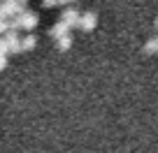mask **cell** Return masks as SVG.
Listing matches in <instances>:
<instances>
[{"instance_id": "obj_3", "label": "cell", "mask_w": 158, "mask_h": 153, "mask_svg": "<svg viewBox=\"0 0 158 153\" xmlns=\"http://www.w3.org/2000/svg\"><path fill=\"white\" fill-rule=\"evenodd\" d=\"M68 33H70V28L63 23V21H56V23L51 26V30H49V35L54 40H58V37H63V35H68Z\"/></svg>"}, {"instance_id": "obj_1", "label": "cell", "mask_w": 158, "mask_h": 153, "mask_svg": "<svg viewBox=\"0 0 158 153\" xmlns=\"http://www.w3.org/2000/svg\"><path fill=\"white\" fill-rule=\"evenodd\" d=\"M60 21H63L68 28H79V12H77V7H65L63 10V14H60Z\"/></svg>"}, {"instance_id": "obj_6", "label": "cell", "mask_w": 158, "mask_h": 153, "mask_svg": "<svg viewBox=\"0 0 158 153\" xmlns=\"http://www.w3.org/2000/svg\"><path fill=\"white\" fill-rule=\"evenodd\" d=\"M144 51H147V54H156V51H158V35L149 37V42L144 44Z\"/></svg>"}, {"instance_id": "obj_10", "label": "cell", "mask_w": 158, "mask_h": 153, "mask_svg": "<svg viewBox=\"0 0 158 153\" xmlns=\"http://www.w3.org/2000/svg\"><path fill=\"white\" fill-rule=\"evenodd\" d=\"M7 67V56H0V70Z\"/></svg>"}, {"instance_id": "obj_4", "label": "cell", "mask_w": 158, "mask_h": 153, "mask_svg": "<svg viewBox=\"0 0 158 153\" xmlns=\"http://www.w3.org/2000/svg\"><path fill=\"white\" fill-rule=\"evenodd\" d=\"M70 46H72V35H70V33L56 40V49H58V51H68Z\"/></svg>"}, {"instance_id": "obj_8", "label": "cell", "mask_w": 158, "mask_h": 153, "mask_svg": "<svg viewBox=\"0 0 158 153\" xmlns=\"http://www.w3.org/2000/svg\"><path fill=\"white\" fill-rule=\"evenodd\" d=\"M7 54H10V46H7L5 37H0V56H7Z\"/></svg>"}, {"instance_id": "obj_5", "label": "cell", "mask_w": 158, "mask_h": 153, "mask_svg": "<svg viewBox=\"0 0 158 153\" xmlns=\"http://www.w3.org/2000/svg\"><path fill=\"white\" fill-rule=\"evenodd\" d=\"M35 44H37V37H35V35H26V37H21V51L35 49Z\"/></svg>"}, {"instance_id": "obj_2", "label": "cell", "mask_w": 158, "mask_h": 153, "mask_svg": "<svg viewBox=\"0 0 158 153\" xmlns=\"http://www.w3.org/2000/svg\"><path fill=\"white\" fill-rule=\"evenodd\" d=\"M95 23H98V14H95L93 10H89V12H84V14H79V28L81 30H93L95 28Z\"/></svg>"}, {"instance_id": "obj_9", "label": "cell", "mask_w": 158, "mask_h": 153, "mask_svg": "<svg viewBox=\"0 0 158 153\" xmlns=\"http://www.w3.org/2000/svg\"><path fill=\"white\" fill-rule=\"evenodd\" d=\"M54 5H58L56 0H42V7H54Z\"/></svg>"}, {"instance_id": "obj_11", "label": "cell", "mask_w": 158, "mask_h": 153, "mask_svg": "<svg viewBox=\"0 0 158 153\" xmlns=\"http://www.w3.org/2000/svg\"><path fill=\"white\" fill-rule=\"evenodd\" d=\"M58 5H70V2H74V0H56Z\"/></svg>"}, {"instance_id": "obj_7", "label": "cell", "mask_w": 158, "mask_h": 153, "mask_svg": "<svg viewBox=\"0 0 158 153\" xmlns=\"http://www.w3.org/2000/svg\"><path fill=\"white\" fill-rule=\"evenodd\" d=\"M7 30H10V19H5V16H0V35H5Z\"/></svg>"}, {"instance_id": "obj_12", "label": "cell", "mask_w": 158, "mask_h": 153, "mask_svg": "<svg viewBox=\"0 0 158 153\" xmlns=\"http://www.w3.org/2000/svg\"><path fill=\"white\" fill-rule=\"evenodd\" d=\"M153 26H156V28H158V16H156V21H153Z\"/></svg>"}]
</instances>
